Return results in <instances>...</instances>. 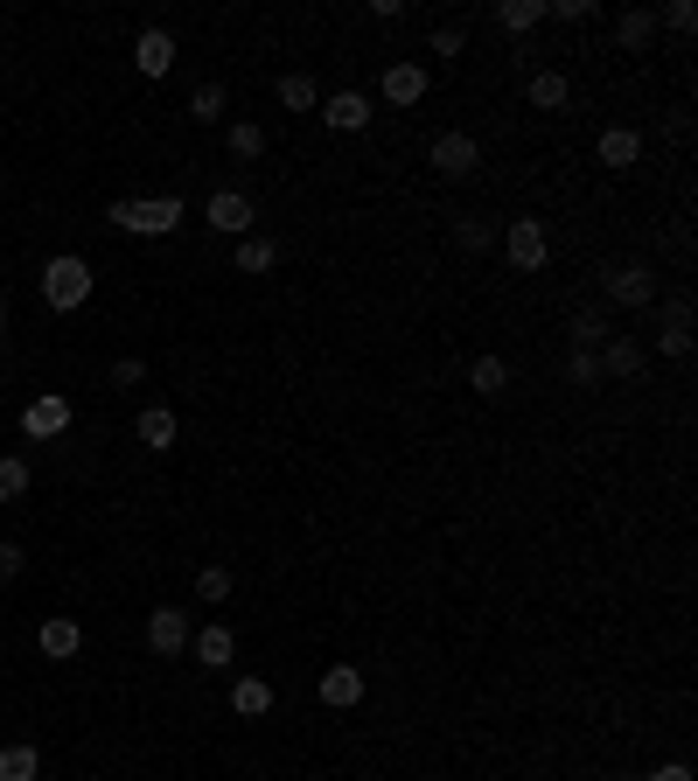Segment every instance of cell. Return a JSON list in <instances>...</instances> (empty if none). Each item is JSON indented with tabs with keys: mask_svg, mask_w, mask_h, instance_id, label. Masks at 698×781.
<instances>
[{
	"mask_svg": "<svg viewBox=\"0 0 698 781\" xmlns=\"http://www.w3.org/2000/svg\"><path fill=\"white\" fill-rule=\"evenodd\" d=\"M42 300L49 307H57V315H70V307H85L91 300V266H85V258H49V266H42Z\"/></svg>",
	"mask_w": 698,
	"mask_h": 781,
	"instance_id": "1",
	"label": "cell"
},
{
	"mask_svg": "<svg viewBox=\"0 0 698 781\" xmlns=\"http://www.w3.org/2000/svg\"><path fill=\"white\" fill-rule=\"evenodd\" d=\"M503 251H510L517 273H538V266H545V251H552L545 217H510V224H503Z\"/></svg>",
	"mask_w": 698,
	"mask_h": 781,
	"instance_id": "2",
	"label": "cell"
},
{
	"mask_svg": "<svg viewBox=\"0 0 698 781\" xmlns=\"http://www.w3.org/2000/svg\"><path fill=\"white\" fill-rule=\"evenodd\" d=\"M601 286H608V300H622V307H657V273L642 266V258H622V266H608Z\"/></svg>",
	"mask_w": 698,
	"mask_h": 781,
	"instance_id": "3",
	"label": "cell"
},
{
	"mask_svg": "<svg viewBox=\"0 0 698 781\" xmlns=\"http://www.w3.org/2000/svg\"><path fill=\"white\" fill-rule=\"evenodd\" d=\"M21 433H29V439L70 433V398H63V390H42V398H29V405H21Z\"/></svg>",
	"mask_w": 698,
	"mask_h": 781,
	"instance_id": "4",
	"label": "cell"
},
{
	"mask_svg": "<svg viewBox=\"0 0 698 781\" xmlns=\"http://www.w3.org/2000/svg\"><path fill=\"white\" fill-rule=\"evenodd\" d=\"M426 161L441 168V175H475L482 168V147H475V134H433V147H426Z\"/></svg>",
	"mask_w": 698,
	"mask_h": 781,
	"instance_id": "5",
	"label": "cell"
},
{
	"mask_svg": "<svg viewBox=\"0 0 698 781\" xmlns=\"http://www.w3.org/2000/svg\"><path fill=\"white\" fill-rule=\"evenodd\" d=\"M189 614L183 607H154L147 614V649H154V656H183V649H189Z\"/></svg>",
	"mask_w": 698,
	"mask_h": 781,
	"instance_id": "6",
	"label": "cell"
},
{
	"mask_svg": "<svg viewBox=\"0 0 698 781\" xmlns=\"http://www.w3.org/2000/svg\"><path fill=\"white\" fill-rule=\"evenodd\" d=\"M252 224H258V210H252L245 189H217L210 196V230H224V238H252Z\"/></svg>",
	"mask_w": 698,
	"mask_h": 781,
	"instance_id": "7",
	"label": "cell"
},
{
	"mask_svg": "<svg viewBox=\"0 0 698 781\" xmlns=\"http://www.w3.org/2000/svg\"><path fill=\"white\" fill-rule=\"evenodd\" d=\"M183 224V196H147V202H134V238H168V230Z\"/></svg>",
	"mask_w": 698,
	"mask_h": 781,
	"instance_id": "8",
	"label": "cell"
},
{
	"mask_svg": "<svg viewBox=\"0 0 698 781\" xmlns=\"http://www.w3.org/2000/svg\"><path fill=\"white\" fill-rule=\"evenodd\" d=\"M371 98L364 91H335V98H322V126H335V134H364L371 126Z\"/></svg>",
	"mask_w": 698,
	"mask_h": 781,
	"instance_id": "9",
	"label": "cell"
},
{
	"mask_svg": "<svg viewBox=\"0 0 698 781\" xmlns=\"http://www.w3.org/2000/svg\"><path fill=\"white\" fill-rule=\"evenodd\" d=\"M134 70L140 77H168L175 70V36L168 29H140L134 36Z\"/></svg>",
	"mask_w": 698,
	"mask_h": 781,
	"instance_id": "10",
	"label": "cell"
},
{
	"mask_svg": "<svg viewBox=\"0 0 698 781\" xmlns=\"http://www.w3.org/2000/svg\"><path fill=\"white\" fill-rule=\"evenodd\" d=\"M657 349H663V356H691V300H685V294L663 300V335H657Z\"/></svg>",
	"mask_w": 698,
	"mask_h": 781,
	"instance_id": "11",
	"label": "cell"
},
{
	"mask_svg": "<svg viewBox=\"0 0 698 781\" xmlns=\"http://www.w3.org/2000/svg\"><path fill=\"white\" fill-rule=\"evenodd\" d=\"M189 649H196V663H203V670H230V656H238V635H230L224 621H210V629H196V635H189Z\"/></svg>",
	"mask_w": 698,
	"mask_h": 781,
	"instance_id": "12",
	"label": "cell"
},
{
	"mask_svg": "<svg viewBox=\"0 0 698 781\" xmlns=\"http://www.w3.org/2000/svg\"><path fill=\"white\" fill-rule=\"evenodd\" d=\"M322 705H335V712H350V705H364V670H350V663H335V670H322Z\"/></svg>",
	"mask_w": 698,
	"mask_h": 781,
	"instance_id": "13",
	"label": "cell"
},
{
	"mask_svg": "<svg viewBox=\"0 0 698 781\" xmlns=\"http://www.w3.org/2000/svg\"><path fill=\"white\" fill-rule=\"evenodd\" d=\"M642 363H650V356H642L636 335H608V343H601V377H642Z\"/></svg>",
	"mask_w": 698,
	"mask_h": 781,
	"instance_id": "14",
	"label": "cell"
},
{
	"mask_svg": "<svg viewBox=\"0 0 698 781\" xmlns=\"http://www.w3.org/2000/svg\"><path fill=\"white\" fill-rule=\"evenodd\" d=\"M377 91H384V106H420V98H426V70L420 63H392Z\"/></svg>",
	"mask_w": 698,
	"mask_h": 781,
	"instance_id": "15",
	"label": "cell"
},
{
	"mask_svg": "<svg viewBox=\"0 0 698 781\" xmlns=\"http://www.w3.org/2000/svg\"><path fill=\"white\" fill-rule=\"evenodd\" d=\"M77 649H85V629H77L70 614H49L42 621V656H57V663H70Z\"/></svg>",
	"mask_w": 698,
	"mask_h": 781,
	"instance_id": "16",
	"label": "cell"
},
{
	"mask_svg": "<svg viewBox=\"0 0 698 781\" xmlns=\"http://www.w3.org/2000/svg\"><path fill=\"white\" fill-rule=\"evenodd\" d=\"M615 42H622V49H650L657 42V8H622V14H615Z\"/></svg>",
	"mask_w": 698,
	"mask_h": 781,
	"instance_id": "17",
	"label": "cell"
},
{
	"mask_svg": "<svg viewBox=\"0 0 698 781\" xmlns=\"http://www.w3.org/2000/svg\"><path fill=\"white\" fill-rule=\"evenodd\" d=\"M642 161V134L636 126H608L601 134V168H636Z\"/></svg>",
	"mask_w": 698,
	"mask_h": 781,
	"instance_id": "18",
	"label": "cell"
},
{
	"mask_svg": "<svg viewBox=\"0 0 698 781\" xmlns=\"http://www.w3.org/2000/svg\"><path fill=\"white\" fill-rule=\"evenodd\" d=\"M134 433H140V447L161 454V447H175V433H183V426H175V412H168V405H147L140 419H134Z\"/></svg>",
	"mask_w": 698,
	"mask_h": 781,
	"instance_id": "19",
	"label": "cell"
},
{
	"mask_svg": "<svg viewBox=\"0 0 698 781\" xmlns=\"http://www.w3.org/2000/svg\"><path fill=\"white\" fill-rule=\"evenodd\" d=\"M230 712H238V719L273 712V684H266V676H238V684H230Z\"/></svg>",
	"mask_w": 698,
	"mask_h": 781,
	"instance_id": "20",
	"label": "cell"
},
{
	"mask_svg": "<svg viewBox=\"0 0 698 781\" xmlns=\"http://www.w3.org/2000/svg\"><path fill=\"white\" fill-rule=\"evenodd\" d=\"M524 91H531V106H538V112H559L566 98H573V85H566L559 70H531V85H524Z\"/></svg>",
	"mask_w": 698,
	"mask_h": 781,
	"instance_id": "21",
	"label": "cell"
},
{
	"mask_svg": "<svg viewBox=\"0 0 698 781\" xmlns=\"http://www.w3.org/2000/svg\"><path fill=\"white\" fill-rule=\"evenodd\" d=\"M42 774V753L29 740H14V747H0V781H36Z\"/></svg>",
	"mask_w": 698,
	"mask_h": 781,
	"instance_id": "22",
	"label": "cell"
},
{
	"mask_svg": "<svg viewBox=\"0 0 698 781\" xmlns=\"http://www.w3.org/2000/svg\"><path fill=\"white\" fill-rule=\"evenodd\" d=\"M315 77H307V70H287V77H279V106H287V112H315Z\"/></svg>",
	"mask_w": 698,
	"mask_h": 781,
	"instance_id": "23",
	"label": "cell"
},
{
	"mask_svg": "<svg viewBox=\"0 0 698 781\" xmlns=\"http://www.w3.org/2000/svg\"><path fill=\"white\" fill-rule=\"evenodd\" d=\"M224 147H230V161H258V154H266V126H252V119H238L224 134Z\"/></svg>",
	"mask_w": 698,
	"mask_h": 781,
	"instance_id": "24",
	"label": "cell"
},
{
	"mask_svg": "<svg viewBox=\"0 0 698 781\" xmlns=\"http://www.w3.org/2000/svg\"><path fill=\"white\" fill-rule=\"evenodd\" d=\"M469 384L482 390V398H497V390L510 384V363H503V356H475V363H469Z\"/></svg>",
	"mask_w": 698,
	"mask_h": 781,
	"instance_id": "25",
	"label": "cell"
},
{
	"mask_svg": "<svg viewBox=\"0 0 698 781\" xmlns=\"http://www.w3.org/2000/svg\"><path fill=\"white\" fill-rule=\"evenodd\" d=\"M497 21H503L510 36H524V29H538V21H545V0H503Z\"/></svg>",
	"mask_w": 698,
	"mask_h": 781,
	"instance_id": "26",
	"label": "cell"
},
{
	"mask_svg": "<svg viewBox=\"0 0 698 781\" xmlns=\"http://www.w3.org/2000/svg\"><path fill=\"white\" fill-rule=\"evenodd\" d=\"M224 106H230L224 85H196V91H189V119H196V126H217V119H224Z\"/></svg>",
	"mask_w": 698,
	"mask_h": 781,
	"instance_id": "27",
	"label": "cell"
},
{
	"mask_svg": "<svg viewBox=\"0 0 698 781\" xmlns=\"http://www.w3.org/2000/svg\"><path fill=\"white\" fill-rule=\"evenodd\" d=\"M273 258H279L273 238H238V273H273Z\"/></svg>",
	"mask_w": 698,
	"mask_h": 781,
	"instance_id": "28",
	"label": "cell"
},
{
	"mask_svg": "<svg viewBox=\"0 0 698 781\" xmlns=\"http://www.w3.org/2000/svg\"><path fill=\"white\" fill-rule=\"evenodd\" d=\"M14 496H29V461L0 454V503H14Z\"/></svg>",
	"mask_w": 698,
	"mask_h": 781,
	"instance_id": "29",
	"label": "cell"
},
{
	"mask_svg": "<svg viewBox=\"0 0 698 781\" xmlns=\"http://www.w3.org/2000/svg\"><path fill=\"white\" fill-rule=\"evenodd\" d=\"M489 238H497V224H489V217H454V245L461 251H489Z\"/></svg>",
	"mask_w": 698,
	"mask_h": 781,
	"instance_id": "30",
	"label": "cell"
},
{
	"mask_svg": "<svg viewBox=\"0 0 698 781\" xmlns=\"http://www.w3.org/2000/svg\"><path fill=\"white\" fill-rule=\"evenodd\" d=\"M601 343H608V322L593 315V307H587V315H573V349H593V356H601Z\"/></svg>",
	"mask_w": 698,
	"mask_h": 781,
	"instance_id": "31",
	"label": "cell"
},
{
	"mask_svg": "<svg viewBox=\"0 0 698 781\" xmlns=\"http://www.w3.org/2000/svg\"><path fill=\"white\" fill-rule=\"evenodd\" d=\"M196 593H203L210 607H217V601H230V572H224V565H203V572H196Z\"/></svg>",
	"mask_w": 698,
	"mask_h": 781,
	"instance_id": "32",
	"label": "cell"
},
{
	"mask_svg": "<svg viewBox=\"0 0 698 781\" xmlns=\"http://www.w3.org/2000/svg\"><path fill=\"white\" fill-rule=\"evenodd\" d=\"M566 377H573V384H601V356H593V349H573V356H566Z\"/></svg>",
	"mask_w": 698,
	"mask_h": 781,
	"instance_id": "33",
	"label": "cell"
},
{
	"mask_svg": "<svg viewBox=\"0 0 698 781\" xmlns=\"http://www.w3.org/2000/svg\"><path fill=\"white\" fill-rule=\"evenodd\" d=\"M461 49H469V29H454V21L433 29V57H461Z\"/></svg>",
	"mask_w": 698,
	"mask_h": 781,
	"instance_id": "34",
	"label": "cell"
},
{
	"mask_svg": "<svg viewBox=\"0 0 698 781\" xmlns=\"http://www.w3.org/2000/svg\"><path fill=\"white\" fill-rule=\"evenodd\" d=\"M663 21H670L678 36H691V29H698V8H691V0H670V8H663Z\"/></svg>",
	"mask_w": 698,
	"mask_h": 781,
	"instance_id": "35",
	"label": "cell"
},
{
	"mask_svg": "<svg viewBox=\"0 0 698 781\" xmlns=\"http://www.w3.org/2000/svg\"><path fill=\"white\" fill-rule=\"evenodd\" d=\"M545 14H559V21H593V0H552Z\"/></svg>",
	"mask_w": 698,
	"mask_h": 781,
	"instance_id": "36",
	"label": "cell"
},
{
	"mask_svg": "<svg viewBox=\"0 0 698 781\" xmlns=\"http://www.w3.org/2000/svg\"><path fill=\"white\" fill-rule=\"evenodd\" d=\"M140 377H147L140 356H119V363H112V384H140Z\"/></svg>",
	"mask_w": 698,
	"mask_h": 781,
	"instance_id": "37",
	"label": "cell"
},
{
	"mask_svg": "<svg viewBox=\"0 0 698 781\" xmlns=\"http://www.w3.org/2000/svg\"><path fill=\"white\" fill-rule=\"evenodd\" d=\"M21 565H29V558H21V544H8V537H0V580H14Z\"/></svg>",
	"mask_w": 698,
	"mask_h": 781,
	"instance_id": "38",
	"label": "cell"
},
{
	"mask_svg": "<svg viewBox=\"0 0 698 781\" xmlns=\"http://www.w3.org/2000/svg\"><path fill=\"white\" fill-rule=\"evenodd\" d=\"M106 224H112V230H126V224H134V196H119V202H106Z\"/></svg>",
	"mask_w": 698,
	"mask_h": 781,
	"instance_id": "39",
	"label": "cell"
},
{
	"mask_svg": "<svg viewBox=\"0 0 698 781\" xmlns=\"http://www.w3.org/2000/svg\"><path fill=\"white\" fill-rule=\"evenodd\" d=\"M650 781H691V768L685 761H663V768H650Z\"/></svg>",
	"mask_w": 698,
	"mask_h": 781,
	"instance_id": "40",
	"label": "cell"
},
{
	"mask_svg": "<svg viewBox=\"0 0 698 781\" xmlns=\"http://www.w3.org/2000/svg\"><path fill=\"white\" fill-rule=\"evenodd\" d=\"M0 328H8V300H0Z\"/></svg>",
	"mask_w": 698,
	"mask_h": 781,
	"instance_id": "41",
	"label": "cell"
}]
</instances>
